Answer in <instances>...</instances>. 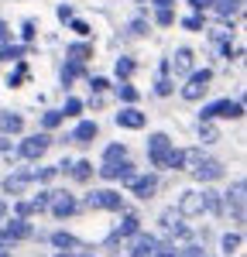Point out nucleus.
Listing matches in <instances>:
<instances>
[{
  "instance_id": "f257e3e1",
  "label": "nucleus",
  "mask_w": 247,
  "mask_h": 257,
  "mask_svg": "<svg viewBox=\"0 0 247 257\" xmlns=\"http://www.w3.org/2000/svg\"><path fill=\"white\" fill-rule=\"evenodd\" d=\"M237 120L244 117V103L240 99H216V103H209V106H203V113H199V120Z\"/></svg>"
},
{
  "instance_id": "f03ea898",
  "label": "nucleus",
  "mask_w": 247,
  "mask_h": 257,
  "mask_svg": "<svg viewBox=\"0 0 247 257\" xmlns=\"http://www.w3.org/2000/svg\"><path fill=\"white\" fill-rule=\"evenodd\" d=\"M209 82H213V72H209V69L189 72V82L182 86V99H189V103H192V99H199L206 89H209Z\"/></svg>"
},
{
  "instance_id": "7ed1b4c3",
  "label": "nucleus",
  "mask_w": 247,
  "mask_h": 257,
  "mask_svg": "<svg viewBox=\"0 0 247 257\" xmlns=\"http://www.w3.org/2000/svg\"><path fill=\"white\" fill-rule=\"evenodd\" d=\"M86 206L89 209H124V196L113 189H96L86 196Z\"/></svg>"
},
{
  "instance_id": "20e7f679",
  "label": "nucleus",
  "mask_w": 247,
  "mask_h": 257,
  "mask_svg": "<svg viewBox=\"0 0 247 257\" xmlns=\"http://www.w3.org/2000/svg\"><path fill=\"white\" fill-rule=\"evenodd\" d=\"M31 237V226L24 223V216H14L4 230H0V247H11L14 240H28Z\"/></svg>"
},
{
  "instance_id": "39448f33",
  "label": "nucleus",
  "mask_w": 247,
  "mask_h": 257,
  "mask_svg": "<svg viewBox=\"0 0 247 257\" xmlns=\"http://www.w3.org/2000/svg\"><path fill=\"white\" fill-rule=\"evenodd\" d=\"M48 144H52V138H48V134H35V138L21 141L18 155H21V158H28V161H38L41 155H45V151H48Z\"/></svg>"
},
{
  "instance_id": "423d86ee",
  "label": "nucleus",
  "mask_w": 247,
  "mask_h": 257,
  "mask_svg": "<svg viewBox=\"0 0 247 257\" xmlns=\"http://www.w3.org/2000/svg\"><path fill=\"white\" fill-rule=\"evenodd\" d=\"M172 151V141L168 134H151L148 138V155H151V165L155 168H165V155Z\"/></svg>"
},
{
  "instance_id": "0eeeda50",
  "label": "nucleus",
  "mask_w": 247,
  "mask_h": 257,
  "mask_svg": "<svg viewBox=\"0 0 247 257\" xmlns=\"http://www.w3.org/2000/svg\"><path fill=\"white\" fill-rule=\"evenodd\" d=\"M226 202H230V209H233V219H237V223H244V202H247V185H244V178H237V182L230 185Z\"/></svg>"
},
{
  "instance_id": "6e6552de",
  "label": "nucleus",
  "mask_w": 247,
  "mask_h": 257,
  "mask_svg": "<svg viewBox=\"0 0 247 257\" xmlns=\"http://www.w3.org/2000/svg\"><path fill=\"white\" fill-rule=\"evenodd\" d=\"M179 213H182V216H199V213H206V189L203 192H182Z\"/></svg>"
},
{
  "instance_id": "1a4fd4ad",
  "label": "nucleus",
  "mask_w": 247,
  "mask_h": 257,
  "mask_svg": "<svg viewBox=\"0 0 247 257\" xmlns=\"http://www.w3.org/2000/svg\"><path fill=\"white\" fill-rule=\"evenodd\" d=\"M158 250V240L151 237V233H131V257H151Z\"/></svg>"
},
{
  "instance_id": "9d476101",
  "label": "nucleus",
  "mask_w": 247,
  "mask_h": 257,
  "mask_svg": "<svg viewBox=\"0 0 247 257\" xmlns=\"http://www.w3.org/2000/svg\"><path fill=\"white\" fill-rule=\"evenodd\" d=\"M192 175L199 178V182H213V178L223 175V165H220V161H213V158H199L196 165H192Z\"/></svg>"
},
{
  "instance_id": "9b49d317",
  "label": "nucleus",
  "mask_w": 247,
  "mask_h": 257,
  "mask_svg": "<svg viewBox=\"0 0 247 257\" xmlns=\"http://www.w3.org/2000/svg\"><path fill=\"white\" fill-rule=\"evenodd\" d=\"M48 209L55 213L59 219H65V216H72L76 213V199L69 196V192H52V202H48Z\"/></svg>"
},
{
  "instance_id": "f8f14e48",
  "label": "nucleus",
  "mask_w": 247,
  "mask_h": 257,
  "mask_svg": "<svg viewBox=\"0 0 247 257\" xmlns=\"http://www.w3.org/2000/svg\"><path fill=\"white\" fill-rule=\"evenodd\" d=\"M117 123H120V127H127V131H141L144 123H148V117H144L141 110L127 106V110H120V113H117Z\"/></svg>"
},
{
  "instance_id": "ddd939ff",
  "label": "nucleus",
  "mask_w": 247,
  "mask_h": 257,
  "mask_svg": "<svg viewBox=\"0 0 247 257\" xmlns=\"http://www.w3.org/2000/svg\"><path fill=\"white\" fill-rule=\"evenodd\" d=\"M127 185H131V192H134V196H141V199H148L151 196V192H155V189H158V178L155 175H134L131 178V182H127Z\"/></svg>"
},
{
  "instance_id": "4468645a",
  "label": "nucleus",
  "mask_w": 247,
  "mask_h": 257,
  "mask_svg": "<svg viewBox=\"0 0 247 257\" xmlns=\"http://www.w3.org/2000/svg\"><path fill=\"white\" fill-rule=\"evenodd\" d=\"M162 226L172 233V237H185L189 230L182 226V213H175V209H165L162 213Z\"/></svg>"
},
{
  "instance_id": "2eb2a0df",
  "label": "nucleus",
  "mask_w": 247,
  "mask_h": 257,
  "mask_svg": "<svg viewBox=\"0 0 247 257\" xmlns=\"http://www.w3.org/2000/svg\"><path fill=\"white\" fill-rule=\"evenodd\" d=\"M31 178H35V172H14V175L4 182V189H7L11 196H21V192H24V185H28Z\"/></svg>"
},
{
  "instance_id": "dca6fc26",
  "label": "nucleus",
  "mask_w": 247,
  "mask_h": 257,
  "mask_svg": "<svg viewBox=\"0 0 247 257\" xmlns=\"http://www.w3.org/2000/svg\"><path fill=\"white\" fill-rule=\"evenodd\" d=\"M96 134H100V127H96L93 120H82L79 127H76V134H72V141H76V144H89Z\"/></svg>"
},
{
  "instance_id": "f3484780",
  "label": "nucleus",
  "mask_w": 247,
  "mask_h": 257,
  "mask_svg": "<svg viewBox=\"0 0 247 257\" xmlns=\"http://www.w3.org/2000/svg\"><path fill=\"white\" fill-rule=\"evenodd\" d=\"M138 223H141L138 216H124V219H120V226H117V233L110 237V243H117L120 237H131V233H138V230H141Z\"/></svg>"
},
{
  "instance_id": "a211bd4d",
  "label": "nucleus",
  "mask_w": 247,
  "mask_h": 257,
  "mask_svg": "<svg viewBox=\"0 0 247 257\" xmlns=\"http://www.w3.org/2000/svg\"><path fill=\"white\" fill-rule=\"evenodd\" d=\"M172 65H175L179 76H189V72H192V52H189V48H179L175 59H172Z\"/></svg>"
},
{
  "instance_id": "6ab92c4d",
  "label": "nucleus",
  "mask_w": 247,
  "mask_h": 257,
  "mask_svg": "<svg viewBox=\"0 0 247 257\" xmlns=\"http://www.w3.org/2000/svg\"><path fill=\"white\" fill-rule=\"evenodd\" d=\"M65 55H69V62H86V59H93V45H69L65 48Z\"/></svg>"
},
{
  "instance_id": "aec40b11",
  "label": "nucleus",
  "mask_w": 247,
  "mask_h": 257,
  "mask_svg": "<svg viewBox=\"0 0 247 257\" xmlns=\"http://www.w3.org/2000/svg\"><path fill=\"white\" fill-rule=\"evenodd\" d=\"M21 127H24V120L18 113H0V131L4 134H21Z\"/></svg>"
},
{
  "instance_id": "412c9836",
  "label": "nucleus",
  "mask_w": 247,
  "mask_h": 257,
  "mask_svg": "<svg viewBox=\"0 0 247 257\" xmlns=\"http://www.w3.org/2000/svg\"><path fill=\"white\" fill-rule=\"evenodd\" d=\"M21 55H24V45H7V41L0 45V59L4 62H18Z\"/></svg>"
},
{
  "instance_id": "4be33fe9",
  "label": "nucleus",
  "mask_w": 247,
  "mask_h": 257,
  "mask_svg": "<svg viewBox=\"0 0 247 257\" xmlns=\"http://www.w3.org/2000/svg\"><path fill=\"white\" fill-rule=\"evenodd\" d=\"M72 168V178L76 182H89V175H93V165L89 161H76V165H69Z\"/></svg>"
},
{
  "instance_id": "5701e85b",
  "label": "nucleus",
  "mask_w": 247,
  "mask_h": 257,
  "mask_svg": "<svg viewBox=\"0 0 247 257\" xmlns=\"http://www.w3.org/2000/svg\"><path fill=\"white\" fill-rule=\"evenodd\" d=\"M213 7H216L223 18H233V14L240 11V0H213Z\"/></svg>"
},
{
  "instance_id": "b1692460",
  "label": "nucleus",
  "mask_w": 247,
  "mask_h": 257,
  "mask_svg": "<svg viewBox=\"0 0 247 257\" xmlns=\"http://www.w3.org/2000/svg\"><path fill=\"white\" fill-rule=\"evenodd\" d=\"M199 138H203V144H213V141L220 138L216 127H213V120H199Z\"/></svg>"
},
{
  "instance_id": "393cba45",
  "label": "nucleus",
  "mask_w": 247,
  "mask_h": 257,
  "mask_svg": "<svg viewBox=\"0 0 247 257\" xmlns=\"http://www.w3.org/2000/svg\"><path fill=\"white\" fill-rule=\"evenodd\" d=\"M165 168H185V151H175V148H172V151L165 155Z\"/></svg>"
},
{
  "instance_id": "a878e982",
  "label": "nucleus",
  "mask_w": 247,
  "mask_h": 257,
  "mask_svg": "<svg viewBox=\"0 0 247 257\" xmlns=\"http://www.w3.org/2000/svg\"><path fill=\"white\" fill-rule=\"evenodd\" d=\"M52 243H55V247H62V250H72V247H79V240L72 237V233H55V237H52Z\"/></svg>"
},
{
  "instance_id": "bb28decb",
  "label": "nucleus",
  "mask_w": 247,
  "mask_h": 257,
  "mask_svg": "<svg viewBox=\"0 0 247 257\" xmlns=\"http://www.w3.org/2000/svg\"><path fill=\"white\" fill-rule=\"evenodd\" d=\"M165 72H168V62L162 65V79L155 82V93H158V96H168V93H172V79H168Z\"/></svg>"
},
{
  "instance_id": "cd10ccee",
  "label": "nucleus",
  "mask_w": 247,
  "mask_h": 257,
  "mask_svg": "<svg viewBox=\"0 0 247 257\" xmlns=\"http://www.w3.org/2000/svg\"><path fill=\"white\" fill-rule=\"evenodd\" d=\"M82 72V62H69V65H65V69H62V82H65V86H69V82L76 79V76H79Z\"/></svg>"
},
{
  "instance_id": "c85d7f7f",
  "label": "nucleus",
  "mask_w": 247,
  "mask_h": 257,
  "mask_svg": "<svg viewBox=\"0 0 247 257\" xmlns=\"http://www.w3.org/2000/svg\"><path fill=\"white\" fill-rule=\"evenodd\" d=\"M124 155H127V148H124V144H110V148L103 151V161H120Z\"/></svg>"
},
{
  "instance_id": "c756f323",
  "label": "nucleus",
  "mask_w": 247,
  "mask_h": 257,
  "mask_svg": "<svg viewBox=\"0 0 247 257\" xmlns=\"http://www.w3.org/2000/svg\"><path fill=\"white\" fill-rule=\"evenodd\" d=\"M117 93H120L124 103H134V99H138V89H134L131 82H120V86H117Z\"/></svg>"
},
{
  "instance_id": "7c9ffc66",
  "label": "nucleus",
  "mask_w": 247,
  "mask_h": 257,
  "mask_svg": "<svg viewBox=\"0 0 247 257\" xmlns=\"http://www.w3.org/2000/svg\"><path fill=\"white\" fill-rule=\"evenodd\" d=\"M41 123H45L48 131H52V127H59V123H62V110H48V113L41 117Z\"/></svg>"
},
{
  "instance_id": "2f4dec72",
  "label": "nucleus",
  "mask_w": 247,
  "mask_h": 257,
  "mask_svg": "<svg viewBox=\"0 0 247 257\" xmlns=\"http://www.w3.org/2000/svg\"><path fill=\"white\" fill-rule=\"evenodd\" d=\"M79 110H82V103H79V99H65V110H62V117H76Z\"/></svg>"
},
{
  "instance_id": "473e14b6",
  "label": "nucleus",
  "mask_w": 247,
  "mask_h": 257,
  "mask_svg": "<svg viewBox=\"0 0 247 257\" xmlns=\"http://www.w3.org/2000/svg\"><path fill=\"white\" fill-rule=\"evenodd\" d=\"M131 72H134V62H131V59H120V62H117V76H124V79H127Z\"/></svg>"
},
{
  "instance_id": "72a5a7b5",
  "label": "nucleus",
  "mask_w": 247,
  "mask_h": 257,
  "mask_svg": "<svg viewBox=\"0 0 247 257\" xmlns=\"http://www.w3.org/2000/svg\"><path fill=\"white\" fill-rule=\"evenodd\" d=\"M237 247H240V237H237V233H226L223 237V250L230 254V250H237Z\"/></svg>"
},
{
  "instance_id": "f704fd0d",
  "label": "nucleus",
  "mask_w": 247,
  "mask_h": 257,
  "mask_svg": "<svg viewBox=\"0 0 247 257\" xmlns=\"http://www.w3.org/2000/svg\"><path fill=\"white\" fill-rule=\"evenodd\" d=\"M172 21H175V14H172V7H158V24H165V28H168Z\"/></svg>"
},
{
  "instance_id": "c9c22d12",
  "label": "nucleus",
  "mask_w": 247,
  "mask_h": 257,
  "mask_svg": "<svg viewBox=\"0 0 247 257\" xmlns=\"http://www.w3.org/2000/svg\"><path fill=\"white\" fill-rule=\"evenodd\" d=\"M89 86H93V93H103V89H106L110 82L103 79V76H96V79H89Z\"/></svg>"
},
{
  "instance_id": "e433bc0d",
  "label": "nucleus",
  "mask_w": 247,
  "mask_h": 257,
  "mask_svg": "<svg viewBox=\"0 0 247 257\" xmlns=\"http://www.w3.org/2000/svg\"><path fill=\"white\" fill-rule=\"evenodd\" d=\"M55 172H59V168H41V172H35V178H38V182H48Z\"/></svg>"
},
{
  "instance_id": "4c0bfd02",
  "label": "nucleus",
  "mask_w": 247,
  "mask_h": 257,
  "mask_svg": "<svg viewBox=\"0 0 247 257\" xmlns=\"http://www.w3.org/2000/svg\"><path fill=\"white\" fill-rule=\"evenodd\" d=\"M151 257H179V254H175L172 247H162V243H158V250H155V254H151Z\"/></svg>"
},
{
  "instance_id": "58836bf2",
  "label": "nucleus",
  "mask_w": 247,
  "mask_h": 257,
  "mask_svg": "<svg viewBox=\"0 0 247 257\" xmlns=\"http://www.w3.org/2000/svg\"><path fill=\"white\" fill-rule=\"evenodd\" d=\"M72 31H76V35H89V24H86V21H72Z\"/></svg>"
},
{
  "instance_id": "ea45409f",
  "label": "nucleus",
  "mask_w": 247,
  "mask_h": 257,
  "mask_svg": "<svg viewBox=\"0 0 247 257\" xmlns=\"http://www.w3.org/2000/svg\"><path fill=\"white\" fill-rule=\"evenodd\" d=\"M185 28H189V31H199V28H203V18H185Z\"/></svg>"
},
{
  "instance_id": "a19ab883",
  "label": "nucleus",
  "mask_w": 247,
  "mask_h": 257,
  "mask_svg": "<svg viewBox=\"0 0 247 257\" xmlns=\"http://www.w3.org/2000/svg\"><path fill=\"white\" fill-rule=\"evenodd\" d=\"M179 257H203V247H185Z\"/></svg>"
},
{
  "instance_id": "79ce46f5",
  "label": "nucleus",
  "mask_w": 247,
  "mask_h": 257,
  "mask_svg": "<svg viewBox=\"0 0 247 257\" xmlns=\"http://www.w3.org/2000/svg\"><path fill=\"white\" fill-rule=\"evenodd\" d=\"M189 4H192L196 11H209V7H213V0H189Z\"/></svg>"
},
{
  "instance_id": "37998d69",
  "label": "nucleus",
  "mask_w": 247,
  "mask_h": 257,
  "mask_svg": "<svg viewBox=\"0 0 247 257\" xmlns=\"http://www.w3.org/2000/svg\"><path fill=\"white\" fill-rule=\"evenodd\" d=\"M35 38V24H31V21H24V41H31Z\"/></svg>"
},
{
  "instance_id": "c03bdc74",
  "label": "nucleus",
  "mask_w": 247,
  "mask_h": 257,
  "mask_svg": "<svg viewBox=\"0 0 247 257\" xmlns=\"http://www.w3.org/2000/svg\"><path fill=\"white\" fill-rule=\"evenodd\" d=\"M131 31H134V35H144V31H148V24H144V21H134V24H131Z\"/></svg>"
},
{
  "instance_id": "a18cd8bd",
  "label": "nucleus",
  "mask_w": 247,
  "mask_h": 257,
  "mask_svg": "<svg viewBox=\"0 0 247 257\" xmlns=\"http://www.w3.org/2000/svg\"><path fill=\"white\" fill-rule=\"evenodd\" d=\"M59 18L62 21H72V7H65V4H62V7H59Z\"/></svg>"
},
{
  "instance_id": "49530a36",
  "label": "nucleus",
  "mask_w": 247,
  "mask_h": 257,
  "mask_svg": "<svg viewBox=\"0 0 247 257\" xmlns=\"http://www.w3.org/2000/svg\"><path fill=\"white\" fill-rule=\"evenodd\" d=\"M11 38V28H7V24H4V21H0V45H4V41Z\"/></svg>"
},
{
  "instance_id": "de8ad7c7",
  "label": "nucleus",
  "mask_w": 247,
  "mask_h": 257,
  "mask_svg": "<svg viewBox=\"0 0 247 257\" xmlns=\"http://www.w3.org/2000/svg\"><path fill=\"white\" fill-rule=\"evenodd\" d=\"M21 79H24V65H21L18 72H14V76H11V86H18V82H21Z\"/></svg>"
},
{
  "instance_id": "09e8293b",
  "label": "nucleus",
  "mask_w": 247,
  "mask_h": 257,
  "mask_svg": "<svg viewBox=\"0 0 247 257\" xmlns=\"http://www.w3.org/2000/svg\"><path fill=\"white\" fill-rule=\"evenodd\" d=\"M155 7H172V0H151Z\"/></svg>"
},
{
  "instance_id": "8fccbe9b",
  "label": "nucleus",
  "mask_w": 247,
  "mask_h": 257,
  "mask_svg": "<svg viewBox=\"0 0 247 257\" xmlns=\"http://www.w3.org/2000/svg\"><path fill=\"white\" fill-rule=\"evenodd\" d=\"M55 257H76V254H72V250H59Z\"/></svg>"
},
{
  "instance_id": "3c124183",
  "label": "nucleus",
  "mask_w": 247,
  "mask_h": 257,
  "mask_svg": "<svg viewBox=\"0 0 247 257\" xmlns=\"http://www.w3.org/2000/svg\"><path fill=\"white\" fill-rule=\"evenodd\" d=\"M4 216H7V206H4V202H0V219H4Z\"/></svg>"
},
{
  "instance_id": "603ef678",
  "label": "nucleus",
  "mask_w": 247,
  "mask_h": 257,
  "mask_svg": "<svg viewBox=\"0 0 247 257\" xmlns=\"http://www.w3.org/2000/svg\"><path fill=\"white\" fill-rule=\"evenodd\" d=\"M0 257H11V250H0Z\"/></svg>"
}]
</instances>
